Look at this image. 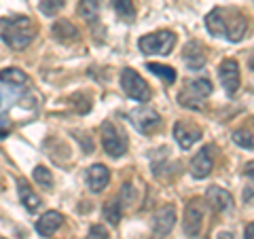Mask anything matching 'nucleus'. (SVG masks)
<instances>
[{
	"label": "nucleus",
	"mask_w": 254,
	"mask_h": 239,
	"mask_svg": "<svg viewBox=\"0 0 254 239\" xmlns=\"http://www.w3.org/2000/svg\"><path fill=\"white\" fill-rule=\"evenodd\" d=\"M0 81L13 87H21V85H28V74L19 68H4L0 70Z\"/></svg>",
	"instance_id": "obj_19"
},
{
	"label": "nucleus",
	"mask_w": 254,
	"mask_h": 239,
	"mask_svg": "<svg viewBox=\"0 0 254 239\" xmlns=\"http://www.w3.org/2000/svg\"><path fill=\"white\" fill-rule=\"evenodd\" d=\"M51 32H53V36L58 38L60 43H64V45H72V43L78 41V30H76L74 23L68 21V19L55 21L53 28H51Z\"/></svg>",
	"instance_id": "obj_17"
},
{
	"label": "nucleus",
	"mask_w": 254,
	"mask_h": 239,
	"mask_svg": "<svg viewBox=\"0 0 254 239\" xmlns=\"http://www.w3.org/2000/svg\"><path fill=\"white\" fill-rule=\"evenodd\" d=\"M182 60L190 70H199L205 63V47L199 41H189L182 49Z\"/></svg>",
	"instance_id": "obj_15"
},
{
	"label": "nucleus",
	"mask_w": 254,
	"mask_h": 239,
	"mask_svg": "<svg viewBox=\"0 0 254 239\" xmlns=\"http://www.w3.org/2000/svg\"><path fill=\"white\" fill-rule=\"evenodd\" d=\"M108 237H110V233L104 225H93L89 229V233H87V239H108Z\"/></svg>",
	"instance_id": "obj_27"
},
{
	"label": "nucleus",
	"mask_w": 254,
	"mask_h": 239,
	"mask_svg": "<svg viewBox=\"0 0 254 239\" xmlns=\"http://www.w3.org/2000/svg\"><path fill=\"white\" fill-rule=\"evenodd\" d=\"M85 180H87V186H89L91 193H102V190L108 186V182H110V172H108L106 165L95 163V165H91L89 170H87Z\"/></svg>",
	"instance_id": "obj_12"
},
{
	"label": "nucleus",
	"mask_w": 254,
	"mask_h": 239,
	"mask_svg": "<svg viewBox=\"0 0 254 239\" xmlns=\"http://www.w3.org/2000/svg\"><path fill=\"white\" fill-rule=\"evenodd\" d=\"M36 36V26L32 23L30 17H6L2 19V41L9 45L11 49L21 51L34 41Z\"/></svg>",
	"instance_id": "obj_2"
},
{
	"label": "nucleus",
	"mask_w": 254,
	"mask_h": 239,
	"mask_svg": "<svg viewBox=\"0 0 254 239\" xmlns=\"http://www.w3.org/2000/svg\"><path fill=\"white\" fill-rule=\"evenodd\" d=\"M216 239H233V233H227V231H222V233H218Z\"/></svg>",
	"instance_id": "obj_30"
},
{
	"label": "nucleus",
	"mask_w": 254,
	"mask_h": 239,
	"mask_svg": "<svg viewBox=\"0 0 254 239\" xmlns=\"http://www.w3.org/2000/svg\"><path fill=\"white\" fill-rule=\"evenodd\" d=\"M32 178H34V182H36L38 186H43L47 190L53 186V174L47 170V167H43V165H36L34 167V172H32Z\"/></svg>",
	"instance_id": "obj_24"
},
{
	"label": "nucleus",
	"mask_w": 254,
	"mask_h": 239,
	"mask_svg": "<svg viewBox=\"0 0 254 239\" xmlns=\"http://www.w3.org/2000/svg\"><path fill=\"white\" fill-rule=\"evenodd\" d=\"M110 2H113V9L117 11V15L123 21L136 19V6H133V0H110Z\"/></svg>",
	"instance_id": "obj_21"
},
{
	"label": "nucleus",
	"mask_w": 254,
	"mask_h": 239,
	"mask_svg": "<svg viewBox=\"0 0 254 239\" xmlns=\"http://www.w3.org/2000/svg\"><path fill=\"white\" fill-rule=\"evenodd\" d=\"M121 87H123V91L127 93V98L142 102V104H146V102L150 100V95H153L150 93L148 83L133 68H125L121 72Z\"/></svg>",
	"instance_id": "obj_6"
},
{
	"label": "nucleus",
	"mask_w": 254,
	"mask_h": 239,
	"mask_svg": "<svg viewBox=\"0 0 254 239\" xmlns=\"http://www.w3.org/2000/svg\"><path fill=\"white\" fill-rule=\"evenodd\" d=\"M250 68L254 70V53H252V58H250Z\"/></svg>",
	"instance_id": "obj_31"
},
{
	"label": "nucleus",
	"mask_w": 254,
	"mask_h": 239,
	"mask_svg": "<svg viewBox=\"0 0 254 239\" xmlns=\"http://www.w3.org/2000/svg\"><path fill=\"white\" fill-rule=\"evenodd\" d=\"M17 193H19L21 203L26 205L28 212H36L38 208H41V197L30 188V184L23 178H17Z\"/></svg>",
	"instance_id": "obj_18"
},
{
	"label": "nucleus",
	"mask_w": 254,
	"mask_h": 239,
	"mask_svg": "<svg viewBox=\"0 0 254 239\" xmlns=\"http://www.w3.org/2000/svg\"><path fill=\"white\" fill-rule=\"evenodd\" d=\"M62 222H64L62 214L49 210V212H45L43 216L38 218V222H36V233L43 235V237H51V235L58 233V229L62 227Z\"/></svg>",
	"instance_id": "obj_16"
},
{
	"label": "nucleus",
	"mask_w": 254,
	"mask_h": 239,
	"mask_svg": "<svg viewBox=\"0 0 254 239\" xmlns=\"http://www.w3.org/2000/svg\"><path fill=\"white\" fill-rule=\"evenodd\" d=\"M129 119H131L133 127H136L138 131H142V133H155L163 123L161 117H159L155 110L148 108V106H140L136 110H131Z\"/></svg>",
	"instance_id": "obj_9"
},
{
	"label": "nucleus",
	"mask_w": 254,
	"mask_h": 239,
	"mask_svg": "<svg viewBox=\"0 0 254 239\" xmlns=\"http://www.w3.org/2000/svg\"><path fill=\"white\" fill-rule=\"evenodd\" d=\"M244 174L248 178H252L254 180V161H250V163H246V167H244Z\"/></svg>",
	"instance_id": "obj_29"
},
{
	"label": "nucleus",
	"mask_w": 254,
	"mask_h": 239,
	"mask_svg": "<svg viewBox=\"0 0 254 239\" xmlns=\"http://www.w3.org/2000/svg\"><path fill=\"white\" fill-rule=\"evenodd\" d=\"M176 45V36L172 30H157L144 34L138 41L140 51L144 55H170V51Z\"/></svg>",
	"instance_id": "obj_4"
},
{
	"label": "nucleus",
	"mask_w": 254,
	"mask_h": 239,
	"mask_svg": "<svg viewBox=\"0 0 254 239\" xmlns=\"http://www.w3.org/2000/svg\"><path fill=\"white\" fill-rule=\"evenodd\" d=\"M218 78H220V85L225 87L227 95H235L240 91V85H242V76H240V63L235 60L227 58L220 61L218 66Z\"/></svg>",
	"instance_id": "obj_7"
},
{
	"label": "nucleus",
	"mask_w": 254,
	"mask_h": 239,
	"mask_svg": "<svg viewBox=\"0 0 254 239\" xmlns=\"http://www.w3.org/2000/svg\"><path fill=\"white\" fill-rule=\"evenodd\" d=\"M244 239H254V222H250V225L244 229Z\"/></svg>",
	"instance_id": "obj_28"
},
{
	"label": "nucleus",
	"mask_w": 254,
	"mask_h": 239,
	"mask_svg": "<svg viewBox=\"0 0 254 239\" xmlns=\"http://www.w3.org/2000/svg\"><path fill=\"white\" fill-rule=\"evenodd\" d=\"M212 95V83L208 78H189L178 91V104L185 108H199Z\"/></svg>",
	"instance_id": "obj_3"
},
{
	"label": "nucleus",
	"mask_w": 254,
	"mask_h": 239,
	"mask_svg": "<svg viewBox=\"0 0 254 239\" xmlns=\"http://www.w3.org/2000/svg\"><path fill=\"white\" fill-rule=\"evenodd\" d=\"M100 13V0H81L76 6V15L83 19H95Z\"/></svg>",
	"instance_id": "obj_23"
},
{
	"label": "nucleus",
	"mask_w": 254,
	"mask_h": 239,
	"mask_svg": "<svg viewBox=\"0 0 254 239\" xmlns=\"http://www.w3.org/2000/svg\"><path fill=\"white\" fill-rule=\"evenodd\" d=\"M146 68H148L153 74H157L159 78H163L165 83H174V81H176V72H174L170 66H161V63H153V61H150Z\"/></svg>",
	"instance_id": "obj_25"
},
{
	"label": "nucleus",
	"mask_w": 254,
	"mask_h": 239,
	"mask_svg": "<svg viewBox=\"0 0 254 239\" xmlns=\"http://www.w3.org/2000/svg\"><path fill=\"white\" fill-rule=\"evenodd\" d=\"M203 216H205V208L201 205L199 199H193L189 201L187 210H185V218H182V229L189 237H197L201 233L203 227Z\"/></svg>",
	"instance_id": "obj_8"
},
{
	"label": "nucleus",
	"mask_w": 254,
	"mask_h": 239,
	"mask_svg": "<svg viewBox=\"0 0 254 239\" xmlns=\"http://www.w3.org/2000/svg\"><path fill=\"white\" fill-rule=\"evenodd\" d=\"M174 140L178 142L180 148L189 150L195 142L201 140V127L193 121H176L174 123Z\"/></svg>",
	"instance_id": "obj_10"
},
{
	"label": "nucleus",
	"mask_w": 254,
	"mask_h": 239,
	"mask_svg": "<svg viewBox=\"0 0 254 239\" xmlns=\"http://www.w3.org/2000/svg\"><path fill=\"white\" fill-rule=\"evenodd\" d=\"M233 142L240 148H254V125H246V127H240V129L233 131Z\"/></svg>",
	"instance_id": "obj_20"
},
{
	"label": "nucleus",
	"mask_w": 254,
	"mask_h": 239,
	"mask_svg": "<svg viewBox=\"0 0 254 239\" xmlns=\"http://www.w3.org/2000/svg\"><path fill=\"white\" fill-rule=\"evenodd\" d=\"M205 199H208L210 208L214 212H229L233 210V197L229 190L220 188V186H210L205 190Z\"/></svg>",
	"instance_id": "obj_14"
},
{
	"label": "nucleus",
	"mask_w": 254,
	"mask_h": 239,
	"mask_svg": "<svg viewBox=\"0 0 254 239\" xmlns=\"http://www.w3.org/2000/svg\"><path fill=\"white\" fill-rule=\"evenodd\" d=\"M121 216H123V205L119 203V199H113V201H108L104 205V220L108 225L117 227L121 222Z\"/></svg>",
	"instance_id": "obj_22"
},
{
	"label": "nucleus",
	"mask_w": 254,
	"mask_h": 239,
	"mask_svg": "<svg viewBox=\"0 0 254 239\" xmlns=\"http://www.w3.org/2000/svg\"><path fill=\"white\" fill-rule=\"evenodd\" d=\"M100 133H102V146H104L108 157L119 159V157H123L127 153V146H129V142H127L125 133L119 129V127L113 121H104V123H102Z\"/></svg>",
	"instance_id": "obj_5"
},
{
	"label": "nucleus",
	"mask_w": 254,
	"mask_h": 239,
	"mask_svg": "<svg viewBox=\"0 0 254 239\" xmlns=\"http://www.w3.org/2000/svg\"><path fill=\"white\" fill-rule=\"evenodd\" d=\"M64 4H66V0H41V13L43 15H49V17H53V15H58L62 9H64Z\"/></svg>",
	"instance_id": "obj_26"
},
{
	"label": "nucleus",
	"mask_w": 254,
	"mask_h": 239,
	"mask_svg": "<svg viewBox=\"0 0 254 239\" xmlns=\"http://www.w3.org/2000/svg\"><path fill=\"white\" fill-rule=\"evenodd\" d=\"M212 167H214L212 146H203L199 153L193 157V161H190V174H193V178L203 180L212 174Z\"/></svg>",
	"instance_id": "obj_11"
},
{
	"label": "nucleus",
	"mask_w": 254,
	"mask_h": 239,
	"mask_svg": "<svg viewBox=\"0 0 254 239\" xmlns=\"http://www.w3.org/2000/svg\"><path fill=\"white\" fill-rule=\"evenodd\" d=\"M205 28H208L212 36L225 38V41H231V43H240L248 34L250 19L237 6H216L205 17Z\"/></svg>",
	"instance_id": "obj_1"
},
{
	"label": "nucleus",
	"mask_w": 254,
	"mask_h": 239,
	"mask_svg": "<svg viewBox=\"0 0 254 239\" xmlns=\"http://www.w3.org/2000/svg\"><path fill=\"white\" fill-rule=\"evenodd\" d=\"M174 225H176V210L172 208V205H163V208H159L153 216V231L157 235H168L172 233Z\"/></svg>",
	"instance_id": "obj_13"
}]
</instances>
